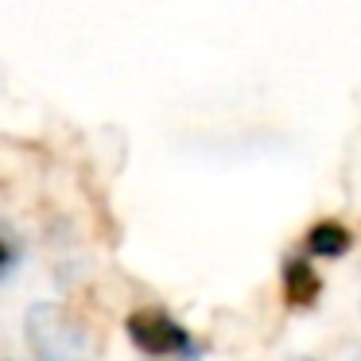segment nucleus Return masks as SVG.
<instances>
[{"mask_svg": "<svg viewBox=\"0 0 361 361\" xmlns=\"http://www.w3.org/2000/svg\"><path fill=\"white\" fill-rule=\"evenodd\" d=\"M128 334L140 350L148 353H187L190 350V334L159 307H144L128 319Z\"/></svg>", "mask_w": 361, "mask_h": 361, "instance_id": "f257e3e1", "label": "nucleus"}, {"mask_svg": "<svg viewBox=\"0 0 361 361\" xmlns=\"http://www.w3.org/2000/svg\"><path fill=\"white\" fill-rule=\"evenodd\" d=\"M319 276H314V268L307 264V260H288V268H283V299H288L291 307H311L314 295H319Z\"/></svg>", "mask_w": 361, "mask_h": 361, "instance_id": "f03ea898", "label": "nucleus"}, {"mask_svg": "<svg viewBox=\"0 0 361 361\" xmlns=\"http://www.w3.org/2000/svg\"><path fill=\"white\" fill-rule=\"evenodd\" d=\"M307 249L319 252V257H338V252L350 249V233L334 221H319V226L307 233Z\"/></svg>", "mask_w": 361, "mask_h": 361, "instance_id": "7ed1b4c3", "label": "nucleus"}, {"mask_svg": "<svg viewBox=\"0 0 361 361\" xmlns=\"http://www.w3.org/2000/svg\"><path fill=\"white\" fill-rule=\"evenodd\" d=\"M16 257H20V245H16V237L8 233V226H0V276H4L12 264H16Z\"/></svg>", "mask_w": 361, "mask_h": 361, "instance_id": "20e7f679", "label": "nucleus"}]
</instances>
